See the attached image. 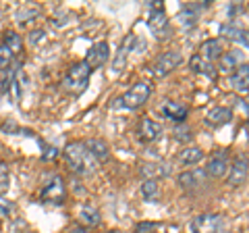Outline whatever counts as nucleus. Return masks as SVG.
<instances>
[{
  "label": "nucleus",
  "instance_id": "obj_15",
  "mask_svg": "<svg viewBox=\"0 0 249 233\" xmlns=\"http://www.w3.org/2000/svg\"><path fill=\"white\" fill-rule=\"evenodd\" d=\"M135 44H137V38H135L133 34L127 36V40L121 44L119 52L114 54V60H112V73H121L123 69H124V65H127V58H129V52L133 50V46H135Z\"/></svg>",
  "mask_w": 249,
  "mask_h": 233
},
{
  "label": "nucleus",
  "instance_id": "obj_22",
  "mask_svg": "<svg viewBox=\"0 0 249 233\" xmlns=\"http://www.w3.org/2000/svg\"><path fill=\"white\" fill-rule=\"evenodd\" d=\"M204 150L197 148V146H191V148H183L181 152H178V160L183 162V165L191 167V165H197V162L204 160Z\"/></svg>",
  "mask_w": 249,
  "mask_h": 233
},
{
  "label": "nucleus",
  "instance_id": "obj_20",
  "mask_svg": "<svg viewBox=\"0 0 249 233\" xmlns=\"http://www.w3.org/2000/svg\"><path fill=\"white\" fill-rule=\"evenodd\" d=\"M162 115L166 116V119L170 121H177V123H185L187 115H189V111H187V106L178 104V102H170V100H166L164 104H162Z\"/></svg>",
  "mask_w": 249,
  "mask_h": 233
},
{
  "label": "nucleus",
  "instance_id": "obj_37",
  "mask_svg": "<svg viewBox=\"0 0 249 233\" xmlns=\"http://www.w3.org/2000/svg\"><path fill=\"white\" fill-rule=\"evenodd\" d=\"M245 106H247V111H249V98L245 100Z\"/></svg>",
  "mask_w": 249,
  "mask_h": 233
},
{
  "label": "nucleus",
  "instance_id": "obj_30",
  "mask_svg": "<svg viewBox=\"0 0 249 233\" xmlns=\"http://www.w3.org/2000/svg\"><path fill=\"white\" fill-rule=\"evenodd\" d=\"M158 225L156 223H137L135 225V233H152Z\"/></svg>",
  "mask_w": 249,
  "mask_h": 233
},
{
  "label": "nucleus",
  "instance_id": "obj_18",
  "mask_svg": "<svg viewBox=\"0 0 249 233\" xmlns=\"http://www.w3.org/2000/svg\"><path fill=\"white\" fill-rule=\"evenodd\" d=\"M229 85L235 92L245 94V92L249 90V65L243 63L239 69H235V71L231 73V77H229Z\"/></svg>",
  "mask_w": 249,
  "mask_h": 233
},
{
  "label": "nucleus",
  "instance_id": "obj_3",
  "mask_svg": "<svg viewBox=\"0 0 249 233\" xmlns=\"http://www.w3.org/2000/svg\"><path fill=\"white\" fill-rule=\"evenodd\" d=\"M21 50H23L21 36L15 32H6L2 36V42H0V73L6 71L15 63V58L21 54Z\"/></svg>",
  "mask_w": 249,
  "mask_h": 233
},
{
  "label": "nucleus",
  "instance_id": "obj_35",
  "mask_svg": "<svg viewBox=\"0 0 249 233\" xmlns=\"http://www.w3.org/2000/svg\"><path fill=\"white\" fill-rule=\"evenodd\" d=\"M9 211H11V206H2V204H0V219H2V216L9 213Z\"/></svg>",
  "mask_w": 249,
  "mask_h": 233
},
{
  "label": "nucleus",
  "instance_id": "obj_2",
  "mask_svg": "<svg viewBox=\"0 0 249 233\" xmlns=\"http://www.w3.org/2000/svg\"><path fill=\"white\" fill-rule=\"evenodd\" d=\"M91 73L93 71L83 63V60L81 63H75V65L69 67L67 75L62 77V88H65L67 92H71V94H81V92L88 88Z\"/></svg>",
  "mask_w": 249,
  "mask_h": 233
},
{
  "label": "nucleus",
  "instance_id": "obj_27",
  "mask_svg": "<svg viewBox=\"0 0 249 233\" xmlns=\"http://www.w3.org/2000/svg\"><path fill=\"white\" fill-rule=\"evenodd\" d=\"M11 188V169L6 160H0V196L6 194Z\"/></svg>",
  "mask_w": 249,
  "mask_h": 233
},
{
  "label": "nucleus",
  "instance_id": "obj_32",
  "mask_svg": "<svg viewBox=\"0 0 249 233\" xmlns=\"http://www.w3.org/2000/svg\"><path fill=\"white\" fill-rule=\"evenodd\" d=\"M237 42H241L245 46V48H249V29H243V32L239 34V38H237Z\"/></svg>",
  "mask_w": 249,
  "mask_h": 233
},
{
  "label": "nucleus",
  "instance_id": "obj_16",
  "mask_svg": "<svg viewBox=\"0 0 249 233\" xmlns=\"http://www.w3.org/2000/svg\"><path fill=\"white\" fill-rule=\"evenodd\" d=\"M137 134H139V139L145 144H150V142H156V139H160L162 136V127L156 123L154 119H142L139 121V127H137Z\"/></svg>",
  "mask_w": 249,
  "mask_h": 233
},
{
  "label": "nucleus",
  "instance_id": "obj_33",
  "mask_svg": "<svg viewBox=\"0 0 249 233\" xmlns=\"http://www.w3.org/2000/svg\"><path fill=\"white\" fill-rule=\"evenodd\" d=\"M54 156H58V150L56 148H50V146H46V154H44V160H52Z\"/></svg>",
  "mask_w": 249,
  "mask_h": 233
},
{
  "label": "nucleus",
  "instance_id": "obj_14",
  "mask_svg": "<svg viewBox=\"0 0 249 233\" xmlns=\"http://www.w3.org/2000/svg\"><path fill=\"white\" fill-rule=\"evenodd\" d=\"M147 25H150L152 34H156V38H164V34H168V17L164 9H152L147 15Z\"/></svg>",
  "mask_w": 249,
  "mask_h": 233
},
{
  "label": "nucleus",
  "instance_id": "obj_34",
  "mask_svg": "<svg viewBox=\"0 0 249 233\" xmlns=\"http://www.w3.org/2000/svg\"><path fill=\"white\" fill-rule=\"evenodd\" d=\"M69 233H91V229H85V227H73V229H69Z\"/></svg>",
  "mask_w": 249,
  "mask_h": 233
},
{
  "label": "nucleus",
  "instance_id": "obj_19",
  "mask_svg": "<svg viewBox=\"0 0 249 233\" xmlns=\"http://www.w3.org/2000/svg\"><path fill=\"white\" fill-rule=\"evenodd\" d=\"M243 52L241 50H229L224 52L220 57V71L222 73H232L235 69H239L241 65H243Z\"/></svg>",
  "mask_w": 249,
  "mask_h": 233
},
{
  "label": "nucleus",
  "instance_id": "obj_36",
  "mask_svg": "<svg viewBox=\"0 0 249 233\" xmlns=\"http://www.w3.org/2000/svg\"><path fill=\"white\" fill-rule=\"evenodd\" d=\"M106 233H124V231H121V229H110V231H106Z\"/></svg>",
  "mask_w": 249,
  "mask_h": 233
},
{
  "label": "nucleus",
  "instance_id": "obj_26",
  "mask_svg": "<svg viewBox=\"0 0 249 233\" xmlns=\"http://www.w3.org/2000/svg\"><path fill=\"white\" fill-rule=\"evenodd\" d=\"M142 198L145 202H156L160 198V185L158 181H143L142 183Z\"/></svg>",
  "mask_w": 249,
  "mask_h": 233
},
{
  "label": "nucleus",
  "instance_id": "obj_7",
  "mask_svg": "<svg viewBox=\"0 0 249 233\" xmlns=\"http://www.w3.org/2000/svg\"><path fill=\"white\" fill-rule=\"evenodd\" d=\"M181 63H183V54L178 50L162 52L158 57V60L154 63V75L156 77H166L168 73H173Z\"/></svg>",
  "mask_w": 249,
  "mask_h": 233
},
{
  "label": "nucleus",
  "instance_id": "obj_13",
  "mask_svg": "<svg viewBox=\"0 0 249 233\" xmlns=\"http://www.w3.org/2000/svg\"><path fill=\"white\" fill-rule=\"evenodd\" d=\"M232 121V111L229 106H216V108H210L204 116V123L208 127H222L227 123Z\"/></svg>",
  "mask_w": 249,
  "mask_h": 233
},
{
  "label": "nucleus",
  "instance_id": "obj_21",
  "mask_svg": "<svg viewBox=\"0 0 249 233\" xmlns=\"http://www.w3.org/2000/svg\"><path fill=\"white\" fill-rule=\"evenodd\" d=\"M222 54H224V48H222L220 40H208V42L201 44V48H199V57L210 60V63H214V60L220 58Z\"/></svg>",
  "mask_w": 249,
  "mask_h": 233
},
{
  "label": "nucleus",
  "instance_id": "obj_17",
  "mask_svg": "<svg viewBox=\"0 0 249 233\" xmlns=\"http://www.w3.org/2000/svg\"><path fill=\"white\" fill-rule=\"evenodd\" d=\"M77 219H79L81 227L91 229V227H96V225H100L102 214H100V211L93 204H83V206H79V211H77Z\"/></svg>",
  "mask_w": 249,
  "mask_h": 233
},
{
  "label": "nucleus",
  "instance_id": "obj_8",
  "mask_svg": "<svg viewBox=\"0 0 249 233\" xmlns=\"http://www.w3.org/2000/svg\"><path fill=\"white\" fill-rule=\"evenodd\" d=\"M229 167H231L229 154L224 152V150H218V152H214L212 156H210L208 167H206L204 171H206L208 177H214V179H222L224 175H229Z\"/></svg>",
  "mask_w": 249,
  "mask_h": 233
},
{
  "label": "nucleus",
  "instance_id": "obj_24",
  "mask_svg": "<svg viewBox=\"0 0 249 233\" xmlns=\"http://www.w3.org/2000/svg\"><path fill=\"white\" fill-rule=\"evenodd\" d=\"M85 146L91 150V154L98 158V162H104L108 160V156H110V150H108V144L102 142V139H88L85 142Z\"/></svg>",
  "mask_w": 249,
  "mask_h": 233
},
{
  "label": "nucleus",
  "instance_id": "obj_23",
  "mask_svg": "<svg viewBox=\"0 0 249 233\" xmlns=\"http://www.w3.org/2000/svg\"><path fill=\"white\" fill-rule=\"evenodd\" d=\"M189 67H191L196 73H201V75H208V77H214V75H216V69H214V65L210 63V60L201 58L199 54H196V57H191V60H189Z\"/></svg>",
  "mask_w": 249,
  "mask_h": 233
},
{
  "label": "nucleus",
  "instance_id": "obj_25",
  "mask_svg": "<svg viewBox=\"0 0 249 233\" xmlns=\"http://www.w3.org/2000/svg\"><path fill=\"white\" fill-rule=\"evenodd\" d=\"M178 23H181L183 27H193L197 23L199 19V11H197V6H185V9L178 13Z\"/></svg>",
  "mask_w": 249,
  "mask_h": 233
},
{
  "label": "nucleus",
  "instance_id": "obj_5",
  "mask_svg": "<svg viewBox=\"0 0 249 233\" xmlns=\"http://www.w3.org/2000/svg\"><path fill=\"white\" fill-rule=\"evenodd\" d=\"M150 94H152L150 85H147L145 81H137L135 85H131V88L116 100V102H119L116 106H124V108H129V111H135V108L143 106L147 102Z\"/></svg>",
  "mask_w": 249,
  "mask_h": 233
},
{
  "label": "nucleus",
  "instance_id": "obj_31",
  "mask_svg": "<svg viewBox=\"0 0 249 233\" xmlns=\"http://www.w3.org/2000/svg\"><path fill=\"white\" fill-rule=\"evenodd\" d=\"M243 9H245V6L241 4V2H232V4H231V9H229V17H231V19H235L237 15L243 13Z\"/></svg>",
  "mask_w": 249,
  "mask_h": 233
},
{
  "label": "nucleus",
  "instance_id": "obj_12",
  "mask_svg": "<svg viewBox=\"0 0 249 233\" xmlns=\"http://www.w3.org/2000/svg\"><path fill=\"white\" fill-rule=\"evenodd\" d=\"M170 173V169L166 162H142L139 165V175L143 177L145 181H158L162 177H166Z\"/></svg>",
  "mask_w": 249,
  "mask_h": 233
},
{
  "label": "nucleus",
  "instance_id": "obj_6",
  "mask_svg": "<svg viewBox=\"0 0 249 233\" xmlns=\"http://www.w3.org/2000/svg\"><path fill=\"white\" fill-rule=\"evenodd\" d=\"M189 231L191 233H218L222 229V216L216 213H206V214H197L196 219L189 221Z\"/></svg>",
  "mask_w": 249,
  "mask_h": 233
},
{
  "label": "nucleus",
  "instance_id": "obj_1",
  "mask_svg": "<svg viewBox=\"0 0 249 233\" xmlns=\"http://www.w3.org/2000/svg\"><path fill=\"white\" fill-rule=\"evenodd\" d=\"M65 160H67V167L73 171L75 175H81V177H88L93 175L98 169V158L91 154V150L85 146V142H69L65 146Z\"/></svg>",
  "mask_w": 249,
  "mask_h": 233
},
{
  "label": "nucleus",
  "instance_id": "obj_11",
  "mask_svg": "<svg viewBox=\"0 0 249 233\" xmlns=\"http://www.w3.org/2000/svg\"><path fill=\"white\" fill-rule=\"evenodd\" d=\"M206 179H208V175L204 169H189L178 175V185L183 190H199L206 185Z\"/></svg>",
  "mask_w": 249,
  "mask_h": 233
},
{
  "label": "nucleus",
  "instance_id": "obj_9",
  "mask_svg": "<svg viewBox=\"0 0 249 233\" xmlns=\"http://www.w3.org/2000/svg\"><path fill=\"white\" fill-rule=\"evenodd\" d=\"M108 57H110V46H108L106 42H96V44H93L91 48L88 50V57H85L83 63L93 71V69H100V67H102L106 60H108Z\"/></svg>",
  "mask_w": 249,
  "mask_h": 233
},
{
  "label": "nucleus",
  "instance_id": "obj_29",
  "mask_svg": "<svg viewBox=\"0 0 249 233\" xmlns=\"http://www.w3.org/2000/svg\"><path fill=\"white\" fill-rule=\"evenodd\" d=\"M241 32H243V29H241L235 21H231V23H227V25L220 27V34H222L224 38H229V40H237Z\"/></svg>",
  "mask_w": 249,
  "mask_h": 233
},
{
  "label": "nucleus",
  "instance_id": "obj_4",
  "mask_svg": "<svg viewBox=\"0 0 249 233\" xmlns=\"http://www.w3.org/2000/svg\"><path fill=\"white\" fill-rule=\"evenodd\" d=\"M40 200L42 202H48V204H65L67 200V185H65V179L54 173L50 175L46 183L42 185V192H40Z\"/></svg>",
  "mask_w": 249,
  "mask_h": 233
},
{
  "label": "nucleus",
  "instance_id": "obj_28",
  "mask_svg": "<svg viewBox=\"0 0 249 233\" xmlns=\"http://www.w3.org/2000/svg\"><path fill=\"white\" fill-rule=\"evenodd\" d=\"M173 137L177 139V142H191L193 131H191V127L187 125V123H178V125L173 129Z\"/></svg>",
  "mask_w": 249,
  "mask_h": 233
},
{
  "label": "nucleus",
  "instance_id": "obj_10",
  "mask_svg": "<svg viewBox=\"0 0 249 233\" xmlns=\"http://www.w3.org/2000/svg\"><path fill=\"white\" fill-rule=\"evenodd\" d=\"M247 175H249V160L245 156H237L229 167L227 181H229V185H232V188H237V185L245 183Z\"/></svg>",
  "mask_w": 249,
  "mask_h": 233
}]
</instances>
